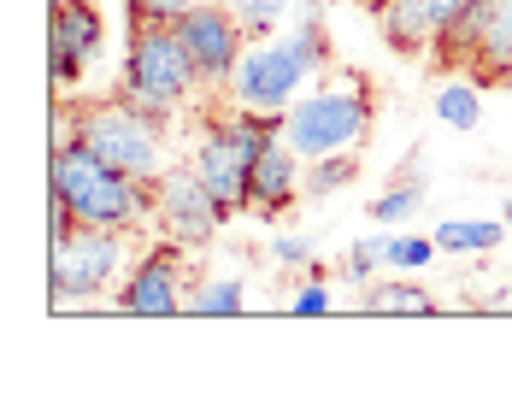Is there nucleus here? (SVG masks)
<instances>
[{
  "mask_svg": "<svg viewBox=\"0 0 512 412\" xmlns=\"http://www.w3.org/2000/svg\"><path fill=\"white\" fill-rule=\"evenodd\" d=\"M330 71V36H324V18H289L277 36H254L224 95L242 112H265V118H283L289 106L307 95L312 83H324Z\"/></svg>",
  "mask_w": 512,
  "mask_h": 412,
  "instance_id": "1",
  "label": "nucleus"
},
{
  "mask_svg": "<svg viewBox=\"0 0 512 412\" xmlns=\"http://www.w3.org/2000/svg\"><path fill=\"white\" fill-rule=\"evenodd\" d=\"M48 195L71 206L77 224H101V230H159V195L154 183L106 165L89 142L53 148V171H48Z\"/></svg>",
  "mask_w": 512,
  "mask_h": 412,
  "instance_id": "2",
  "label": "nucleus"
},
{
  "mask_svg": "<svg viewBox=\"0 0 512 412\" xmlns=\"http://www.w3.org/2000/svg\"><path fill=\"white\" fill-rule=\"evenodd\" d=\"M277 124H283V142L301 159L354 154L359 142L371 136V124H377V101H371V83L359 71H342V77L312 83Z\"/></svg>",
  "mask_w": 512,
  "mask_h": 412,
  "instance_id": "3",
  "label": "nucleus"
},
{
  "mask_svg": "<svg viewBox=\"0 0 512 412\" xmlns=\"http://www.w3.org/2000/svg\"><path fill=\"white\" fill-rule=\"evenodd\" d=\"M118 95L148 112L177 118L183 106H195L206 95L201 71L183 48L177 24H130V42H124V71H118Z\"/></svg>",
  "mask_w": 512,
  "mask_h": 412,
  "instance_id": "4",
  "label": "nucleus"
},
{
  "mask_svg": "<svg viewBox=\"0 0 512 412\" xmlns=\"http://www.w3.org/2000/svg\"><path fill=\"white\" fill-rule=\"evenodd\" d=\"M136 265L130 230H101V224H71L65 236H48V301L53 312L89 307L124 283Z\"/></svg>",
  "mask_w": 512,
  "mask_h": 412,
  "instance_id": "5",
  "label": "nucleus"
},
{
  "mask_svg": "<svg viewBox=\"0 0 512 412\" xmlns=\"http://www.w3.org/2000/svg\"><path fill=\"white\" fill-rule=\"evenodd\" d=\"M277 130H283L277 118H265V112H242V106H230V112H218V118H206L201 124L189 165L206 177V189L230 206V218L254 206V165H259L265 142H271Z\"/></svg>",
  "mask_w": 512,
  "mask_h": 412,
  "instance_id": "6",
  "label": "nucleus"
},
{
  "mask_svg": "<svg viewBox=\"0 0 512 412\" xmlns=\"http://www.w3.org/2000/svg\"><path fill=\"white\" fill-rule=\"evenodd\" d=\"M165 130H171L165 112H148V106L124 101V95L77 106V142H89L106 165H118V171H130V177H142V183H159V177L171 171V159H165Z\"/></svg>",
  "mask_w": 512,
  "mask_h": 412,
  "instance_id": "7",
  "label": "nucleus"
},
{
  "mask_svg": "<svg viewBox=\"0 0 512 412\" xmlns=\"http://www.w3.org/2000/svg\"><path fill=\"white\" fill-rule=\"evenodd\" d=\"M183 242H148L136 265L124 271V283L112 289V307L130 312V318H171V312H183L189 301V271H183Z\"/></svg>",
  "mask_w": 512,
  "mask_h": 412,
  "instance_id": "8",
  "label": "nucleus"
},
{
  "mask_svg": "<svg viewBox=\"0 0 512 412\" xmlns=\"http://www.w3.org/2000/svg\"><path fill=\"white\" fill-rule=\"evenodd\" d=\"M106 48V18L95 0H53V24H48V83L53 101H65L83 71L101 59Z\"/></svg>",
  "mask_w": 512,
  "mask_h": 412,
  "instance_id": "9",
  "label": "nucleus"
},
{
  "mask_svg": "<svg viewBox=\"0 0 512 412\" xmlns=\"http://www.w3.org/2000/svg\"><path fill=\"white\" fill-rule=\"evenodd\" d=\"M154 195H159V230L183 248H206L230 224V206L206 189V177L195 165H171L154 183Z\"/></svg>",
  "mask_w": 512,
  "mask_h": 412,
  "instance_id": "10",
  "label": "nucleus"
},
{
  "mask_svg": "<svg viewBox=\"0 0 512 412\" xmlns=\"http://www.w3.org/2000/svg\"><path fill=\"white\" fill-rule=\"evenodd\" d=\"M177 36H183V48H189V59H195V71H201L206 95L230 83L242 48L254 42V36L236 24V12H230L224 0H201L195 12H183V18H177Z\"/></svg>",
  "mask_w": 512,
  "mask_h": 412,
  "instance_id": "11",
  "label": "nucleus"
},
{
  "mask_svg": "<svg viewBox=\"0 0 512 412\" xmlns=\"http://www.w3.org/2000/svg\"><path fill=\"white\" fill-rule=\"evenodd\" d=\"M301 177H307V159L295 154V148L283 142V130H277V136L265 142L259 165H254V206H248V212H259V218H283L289 206L307 195Z\"/></svg>",
  "mask_w": 512,
  "mask_h": 412,
  "instance_id": "12",
  "label": "nucleus"
},
{
  "mask_svg": "<svg viewBox=\"0 0 512 412\" xmlns=\"http://www.w3.org/2000/svg\"><path fill=\"white\" fill-rule=\"evenodd\" d=\"M359 312H383V318H430V312H442V301H436L418 277H377V283H365Z\"/></svg>",
  "mask_w": 512,
  "mask_h": 412,
  "instance_id": "13",
  "label": "nucleus"
},
{
  "mask_svg": "<svg viewBox=\"0 0 512 412\" xmlns=\"http://www.w3.org/2000/svg\"><path fill=\"white\" fill-rule=\"evenodd\" d=\"M189 318H242L248 312V277L242 271H218V277H189Z\"/></svg>",
  "mask_w": 512,
  "mask_h": 412,
  "instance_id": "14",
  "label": "nucleus"
},
{
  "mask_svg": "<svg viewBox=\"0 0 512 412\" xmlns=\"http://www.w3.org/2000/svg\"><path fill=\"white\" fill-rule=\"evenodd\" d=\"M495 6H501V0H465L460 12L448 18V30L436 36V59H454V65L477 59L483 36H489V18H495Z\"/></svg>",
  "mask_w": 512,
  "mask_h": 412,
  "instance_id": "15",
  "label": "nucleus"
},
{
  "mask_svg": "<svg viewBox=\"0 0 512 412\" xmlns=\"http://www.w3.org/2000/svg\"><path fill=\"white\" fill-rule=\"evenodd\" d=\"M507 242L501 218H442L436 224V248L442 254H495Z\"/></svg>",
  "mask_w": 512,
  "mask_h": 412,
  "instance_id": "16",
  "label": "nucleus"
},
{
  "mask_svg": "<svg viewBox=\"0 0 512 412\" xmlns=\"http://www.w3.org/2000/svg\"><path fill=\"white\" fill-rule=\"evenodd\" d=\"M430 106H436V118H442L448 130H477V124H483V95H477V83H465V77H448Z\"/></svg>",
  "mask_w": 512,
  "mask_h": 412,
  "instance_id": "17",
  "label": "nucleus"
},
{
  "mask_svg": "<svg viewBox=\"0 0 512 412\" xmlns=\"http://www.w3.org/2000/svg\"><path fill=\"white\" fill-rule=\"evenodd\" d=\"M354 177H359V148H354V154L307 159V177H301V189H307V201H330V195H342Z\"/></svg>",
  "mask_w": 512,
  "mask_h": 412,
  "instance_id": "18",
  "label": "nucleus"
},
{
  "mask_svg": "<svg viewBox=\"0 0 512 412\" xmlns=\"http://www.w3.org/2000/svg\"><path fill=\"white\" fill-rule=\"evenodd\" d=\"M436 254H442L436 236H412V230H389L383 224V259H389V271H424Z\"/></svg>",
  "mask_w": 512,
  "mask_h": 412,
  "instance_id": "19",
  "label": "nucleus"
},
{
  "mask_svg": "<svg viewBox=\"0 0 512 412\" xmlns=\"http://www.w3.org/2000/svg\"><path fill=\"white\" fill-rule=\"evenodd\" d=\"M230 12H236V24L248 30V36H277L289 18H295V0H224Z\"/></svg>",
  "mask_w": 512,
  "mask_h": 412,
  "instance_id": "20",
  "label": "nucleus"
},
{
  "mask_svg": "<svg viewBox=\"0 0 512 412\" xmlns=\"http://www.w3.org/2000/svg\"><path fill=\"white\" fill-rule=\"evenodd\" d=\"M477 65H483V71H495V77H507V71H512V0L495 6L489 36H483V48H477Z\"/></svg>",
  "mask_w": 512,
  "mask_h": 412,
  "instance_id": "21",
  "label": "nucleus"
},
{
  "mask_svg": "<svg viewBox=\"0 0 512 412\" xmlns=\"http://www.w3.org/2000/svg\"><path fill=\"white\" fill-rule=\"evenodd\" d=\"M389 271V259H383V230H371V236H359L354 248L342 254V277L354 283V289H365V283H377Z\"/></svg>",
  "mask_w": 512,
  "mask_h": 412,
  "instance_id": "22",
  "label": "nucleus"
},
{
  "mask_svg": "<svg viewBox=\"0 0 512 412\" xmlns=\"http://www.w3.org/2000/svg\"><path fill=\"white\" fill-rule=\"evenodd\" d=\"M424 206V183H395V189H383L377 201H371V224H407L412 212Z\"/></svg>",
  "mask_w": 512,
  "mask_h": 412,
  "instance_id": "23",
  "label": "nucleus"
},
{
  "mask_svg": "<svg viewBox=\"0 0 512 412\" xmlns=\"http://www.w3.org/2000/svg\"><path fill=\"white\" fill-rule=\"evenodd\" d=\"M124 6H130V24H177L201 0H124Z\"/></svg>",
  "mask_w": 512,
  "mask_h": 412,
  "instance_id": "24",
  "label": "nucleus"
},
{
  "mask_svg": "<svg viewBox=\"0 0 512 412\" xmlns=\"http://www.w3.org/2000/svg\"><path fill=\"white\" fill-rule=\"evenodd\" d=\"M289 312L295 318H318V312H330V283H324V271L312 265V277L295 289V301H289Z\"/></svg>",
  "mask_w": 512,
  "mask_h": 412,
  "instance_id": "25",
  "label": "nucleus"
},
{
  "mask_svg": "<svg viewBox=\"0 0 512 412\" xmlns=\"http://www.w3.org/2000/svg\"><path fill=\"white\" fill-rule=\"evenodd\" d=\"M312 254H318L312 236H295V230H277V236H271V259H277V265H301V271H312Z\"/></svg>",
  "mask_w": 512,
  "mask_h": 412,
  "instance_id": "26",
  "label": "nucleus"
}]
</instances>
